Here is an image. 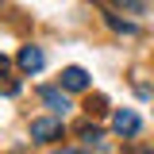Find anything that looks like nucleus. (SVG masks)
Returning <instances> with one entry per match:
<instances>
[{"instance_id":"1","label":"nucleus","mask_w":154,"mask_h":154,"mask_svg":"<svg viewBox=\"0 0 154 154\" xmlns=\"http://www.w3.org/2000/svg\"><path fill=\"white\" fill-rule=\"evenodd\" d=\"M31 139L35 143H54V139H62V119H31Z\"/></svg>"},{"instance_id":"2","label":"nucleus","mask_w":154,"mask_h":154,"mask_svg":"<svg viewBox=\"0 0 154 154\" xmlns=\"http://www.w3.org/2000/svg\"><path fill=\"white\" fill-rule=\"evenodd\" d=\"M62 89H66V93H85V89H89V73H85L81 66L62 69Z\"/></svg>"},{"instance_id":"3","label":"nucleus","mask_w":154,"mask_h":154,"mask_svg":"<svg viewBox=\"0 0 154 154\" xmlns=\"http://www.w3.org/2000/svg\"><path fill=\"white\" fill-rule=\"evenodd\" d=\"M112 127H116V135H135L139 131V116H135L131 108H119V112L112 116Z\"/></svg>"},{"instance_id":"4","label":"nucleus","mask_w":154,"mask_h":154,"mask_svg":"<svg viewBox=\"0 0 154 154\" xmlns=\"http://www.w3.org/2000/svg\"><path fill=\"white\" fill-rule=\"evenodd\" d=\"M42 62H46V58H42L38 46H23V50H19V69H23V73H38Z\"/></svg>"},{"instance_id":"5","label":"nucleus","mask_w":154,"mask_h":154,"mask_svg":"<svg viewBox=\"0 0 154 154\" xmlns=\"http://www.w3.org/2000/svg\"><path fill=\"white\" fill-rule=\"evenodd\" d=\"M73 131L81 135V143H85V146H100V139H104V131H100L96 123H89V119H81Z\"/></svg>"},{"instance_id":"6","label":"nucleus","mask_w":154,"mask_h":154,"mask_svg":"<svg viewBox=\"0 0 154 154\" xmlns=\"http://www.w3.org/2000/svg\"><path fill=\"white\" fill-rule=\"evenodd\" d=\"M38 96H42V100L50 104V112H58V116H62L66 108H69V100H66V93H62V89H42Z\"/></svg>"},{"instance_id":"7","label":"nucleus","mask_w":154,"mask_h":154,"mask_svg":"<svg viewBox=\"0 0 154 154\" xmlns=\"http://www.w3.org/2000/svg\"><path fill=\"white\" fill-rule=\"evenodd\" d=\"M85 112H89V116H104V112H108V96L93 93L89 100H85Z\"/></svg>"},{"instance_id":"8","label":"nucleus","mask_w":154,"mask_h":154,"mask_svg":"<svg viewBox=\"0 0 154 154\" xmlns=\"http://www.w3.org/2000/svg\"><path fill=\"white\" fill-rule=\"evenodd\" d=\"M104 23H108L112 31H119V35H135V31H139L135 23H127V19H119V16H104Z\"/></svg>"},{"instance_id":"9","label":"nucleus","mask_w":154,"mask_h":154,"mask_svg":"<svg viewBox=\"0 0 154 154\" xmlns=\"http://www.w3.org/2000/svg\"><path fill=\"white\" fill-rule=\"evenodd\" d=\"M19 93V81H0V96H16Z\"/></svg>"},{"instance_id":"10","label":"nucleus","mask_w":154,"mask_h":154,"mask_svg":"<svg viewBox=\"0 0 154 154\" xmlns=\"http://www.w3.org/2000/svg\"><path fill=\"white\" fill-rule=\"evenodd\" d=\"M8 69H12V62H8V58L0 54V77H8Z\"/></svg>"},{"instance_id":"11","label":"nucleus","mask_w":154,"mask_h":154,"mask_svg":"<svg viewBox=\"0 0 154 154\" xmlns=\"http://www.w3.org/2000/svg\"><path fill=\"white\" fill-rule=\"evenodd\" d=\"M54 154H69V150H54Z\"/></svg>"}]
</instances>
